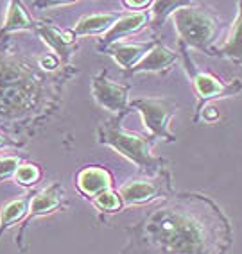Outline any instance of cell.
I'll return each mask as SVG.
<instances>
[{
    "instance_id": "obj_1",
    "label": "cell",
    "mask_w": 242,
    "mask_h": 254,
    "mask_svg": "<svg viewBox=\"0 0 242 254\" xmlns=\"http://www.w3.org/2000/svg\"><path fill=\"white\" fill-rule=\"evenodd\" d=\"M146 235L160 249L174 254H196L201 249V231L190 218L174 211H156L146 222Z\"/></svg>"
},
{
    "instance_id": "obj_2",
    "label": "cell",
    "mask_w": 242,
    "mask_h": 254,
    "mask_svg": "<svg viewBox=\"0 0 242 254\" xmlns=\"http://www.w3.org/2000/svg\"><path fill=\"white\" fill-rule=\"evenodd\" d=\"M101 141L106 145L113 147L115 150H119L120 154L126 156L129 161H133L142 168L156 165V159L149 152V143L137 134H129V132L117 129V127H106V129L102 127Z\"/></svg>"
},
{
    "instance_id": "obj_3",
    "label": "cell",
    "mask_w": 242,
    "mask_h": 254,
    "mask_svg": "<svg viewBox=\"0 0 242 254\" xmlns=\"http://www.w3.org/2000/svg\"><path fill=\"white\" fill-rule=\"evenodd\" d=\"M176 29H178L179 36L183 40H187L190 45L201 47L206 41L210 40L212 32H214V25L212 20L206 16L205 13L197 9H190V7H183L178 9L172 14Z\"/></svg>"
},
{
    "instance_id": "obj_4",
    "label": "cell",
    "mask_w": 242,
    "mask_h": 254,
    "mask_svg": "<svg viewBox=\"0 0 242 254\" xmlns=\"http://www.w3.org/2000/svg\"><path fill=\"white\" fill-rule=\"evenodd\" d=\"M135 108L140 111L146 129L156 138L170 140L172 134L169 132V118L172 113V108L167 100L158 99H142L133 102Z\"/></svg>"
},
{
    "instance_id": "obj_5",
    "label": "cell",
    "mask_w": 242,
    "mask_h": 254,
    "mask_svg": "<svg viewBox=\"0 0 242 254\" xmlns=\"http://www.w3.org/2000/svg\"><path fill=\"white\" fill-rule=\"evenodd\" d=\"M61 199H63V188H61L58 183L47 186L40 193H36V195L32 197L31 202H29V213H27V217H25V220H23L22 229H20L18 238H16L18 245L22 244L25 227H27L36 217H41V215H47V213H51V211H54V209L61 204Z\"/></svg>"
},
{
    "instance_id": "obj_6",
    "label": "cell",
    "mask_w": 242,
    "mask_h": 254,
    "mask_svg": "<svg viewBox=\"0 0 242 254\" xmlns=\"http://www.w3.org/2000/svg\"><path fill=\"white\" fill-rule=\"evenodd\" d=\"M93 97L102 108L110 111H120L128 102V90L110 82L104 75H99L93 79Z\"/></svg>"
},
{
    "instance_id": "obj_7",
    "label": "cell",
    "mask_w": 242,
    "mask_h": 254,
    "mask_svg": "<svg viewBox=\"0 0 242 254\" xmlns=\"http://www.w3.org/2000/svg\"><path fill=\"white\" fill-rule=\"evenodd\" d=\"M78 186L84 195L97 197L102 191H108L111 186V177L104 168H84L78 176Z\"/></svg>"
},
{
    "instance_id": "obj_8",
    "label": "cell",
    "mask_w": 242,
    "mask_h": 254,
    "mask_svg": "<svg viewBox=\"0 0 242 254\" xmlns=\"http://www.w3.org/2000/svg\"><path fill=\"white\" fill-rule=\"evenodd\" d=\"M29 197H20V199L9 200L7 204L0 208V240L7 229L14 226V224L23 222L29 213Z\"/></svg>"
},
{
    "instance_id": "obj_9",
    "label": "cell",
    "mask_w": 242,
    "mask_h": 254,
    "mask_svg": "<svg viewBox=\"0 0 242 254\" xmlns=\"http://www.w3.org/2000/svg\"><path fill=\"white\" fill-rule=\"evenodd\" d=\"M176 61V54L169 49L158 45L147 52L144 58L138 61L137 66H133V72H161L163 68H169Z\"/></svg>"
},
{
    "instance_id": "obj_10",
    "label": "cell",
    "mask_w": 242,
    "mask_h": 254,
    "mask_svg": "<svg viewBox=\"0 0 242 254\" xmlns=\"http://www.w3.org/2000/svg\"><path fill=\"white\" fill-rule=\"evenodd\" d=\"M117 20H119V14L115 13L91 14V16H84V18L79 20L72 32L76 36H88V34H97V32L102 31L108 32L115 25Z\"/></svg>"
},
{
    "instance_id": "obj_11",
    "label": "cell",
    "mask_w": 242,
    "mask_h": 254,
    "mask_svg": "<svg viewBox=\"0 0 242 254\" xmlns=\"http://www.w3.org/2000/svg\"><path fill=\"white\" fill-rule=\"evenodd\" d=\"M158 188L151 181H131L120 188V197L126 204H142L156 197Z\"/></svg>"
},
{
    "instance_id": "obj_12",
    "label": "cell",
    "mask_w": 242,
    "mask_h": 254,
    "mask_svg": "<svg viewBox=\"0 0 242 254\" xmlns=\"http://www.w3.org/2000/svg\"><path fill=\"white\" fill-rule=\"evenodd\" d=\"M146 22V14L137 13V14H129V16H124V18H119L115 22V25L106 32L104 36V45H110L113 41L122 40L124 36H128L131 32L138 31V29L144 25Z\"/></svg>"
},
{
    "instance_id": "obj_13",
    "label": "cell",
    "mask_w": 242,
    "mask_h": 254,
    "mask_svg": "<svg viewBox=\"0 0 242 254\" xmlns=\"http://www.w3.org/2000/svg\"><path fill=\"white\" fill-rule=\"evenodd\" d=\"M38 32H40L41 40L45 41L54 52H58L63 59L69 58V43L72 41V34H65V32L58 31V29L51 27V25H43V27L38 29Z\"/></svg>"
},
{
    "instance_id": "obj_14",
    "label": "cell",
    "mask_w": 242,
    "mask_h": 254,
    "mask_svg": "<svg viewBox=\"0 0 242 254\" xmlns=\"http://www.w3.org/2000/svg\"><path fill=\"white\" fill-rule=\"evenodd\" d=\"M25 29H34L32 20L27 16V13H25L23 5L20 2H9V9H7V14H5L2 32L25 31Z\"/></svg>"
},
{
    "instance_id": "obj_15",
    "label": "cell",
    "mask_w": 242,
    "mask_h": 254,
    "mask_svg": "<svg viewBox=\"0 0 242 254\" xmlns=\"http://www.w3.org/2000/svg\"><path fill=\"white\" fill-rule=\"evenodd\" d=\"M146 50L147 45H115L110 54L122 68H133V64L137 66Z\"/></svg>"
},
{
    "instance_id": "obj_16",
    "label": "cell",
    "mask_w": 242,
    "mask_h": 254,
    "mask_svg": "<svg viewBox=\"0 0 242 254\" xmlns=\"http://www.w3.org/2000/svg\"><path fill=\"white\" fill-rule=\"evenodd\" d=\"M223 52L224 54H232V56H242V14L239 16L237 22H235L232 38H230V41L224 45Z\"/></svg>"
},
{
    "instance_id": "obj_17",
    "label": "cell",
    "mask_w": 242,
    "mask_h": 254,
    "mask_svg": "<svg viewBox=\"0 0 242 254\" xmlns=\"http://www.w3.org/2000/svg\"><path fill=\"white\" fill-rule=\"evenodd\" d=\"M196 88L203 97H214L223 93V86L214 77H210V75H197Z\"/></svg>"
},
{
    "instance_id": "obj_18",
    "label": "cell",
    "mask_w": 242,
    "mask_h": 254,
    "mask_svg": "<svg viewBox=\"0 0 242 254\" xmlns=\"http://www.w3.org/2000/svg\"><path fill=\"white\" fill-rule=\"evenodd\" d=\"M38 179H40V168H38L36 165H31V163L20 165L18 172L14 174V181L23 186L34 185Z\"/></svg>"
},
{
    "instance_id": "obj_19",
    "label": "cell",
    "mask_w": 242,
    "mask_h": 254,
    "mask_svg": "<svg viewBox=\"0 0 242 254\" xmlns=\"http://www.w3.org/2000/svg\"><path fill=\"white\" fill-rule=\"evenodd\" d=\"M95 206L102 211H117L120 208V199L113 191H102L95 197Z\"/></svg>"
},
{
    "instance_id": "obj_20",
    "label": "cell",
    "mask_w": 242,
    "mask_h": 254,
    "mask_svg": "<svg viewBox=\"0 0 242 254\" xmlns=\"http://www.w3.org/2000/svg\"><path fill=\"white\" fill-rule=\"evenodd\" d=\"M18 168L20 159L16 156H4V158H0V181L14 177V174L18 172Z\"/></svg>"
},
{
    "instance_id": "obj_21",
    "label": "cell",
    "mask_w": 242,
    "mask_h": 254,
    "mask_svg": "<svg viewBox=\"0 0 242 254\" xmlns=\"http://www.w3.org/2000/svg\"><path fill=\"white\" fill-rule=\"evenodd\" d=\"M58 58H56L54 54H47V56H41L40 58V66L45 70H54L56 66H58Z\"/></svg>"
},
{
    "instance_id": "obj_22",
    "label": "cell",
    "mask_w": 242,
    "mask_h": 254,
    "mask_svg": "<svg viewBox=\"0 0 242 254\" xmlns=\"http://www.w3.org/2000/svg\"><path fill=\"white\" fill-rule=\"evenodd\" d=\"M124 5H128V7H147L149 2H146V0H144V2H131V0H126Z\"/></svg>"
},
{
    "instance_id": "obj_23",
    "label": "cell",
    "mask_w": 242,
    "mask_h": 254,
    "mask_svg": "<svg viewBox=\"0 0 242 254\" xmlns=\"http://www.w3.org/2000/svg\"><path fill=\"white\" fill-rule=\"evenodd\" d=\"M205 118L206 120H215V118H217V113H215V108H206L205 109Z\"/></svg>"
},
{
    "instance_id": "obj_24",
    "label": "cell",
    "mask_w": 242,
    "mask_h": 254,
    "mask_svg": "<svg viewBox=\"0 0 242 254\" xmlns=\"http://www.w3.org/2000/svg\"><path fill=\"white\" fill-rule=\"evenodd\" d=\"M5 145H11V141H7L4 136H0V149H2V147H5Z\"/></svg>"
}]
</instances>
